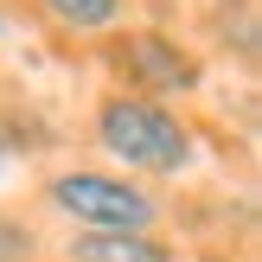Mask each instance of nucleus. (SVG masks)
<instances>
[{"label":"nucleus","mask_w":262,"mask_h":262,"mask_svg":"<svg viewBox=\"0 0 262 262\" xmlns=\"http://www.w3.org/2000/svg\"><path fill=\"white\" fill-rule=\"evenodd\" d=\"M90 128H96V147L115 166L147 173V179H179L199 160V141L179 122L173 102H147V96H128V90H109L96 102V122Z\"/></svg>","instance_id":"nucleus-1"},{"label":"nucleus","mask_w":262,"mask_h":262,"mask_svg":"<svg viewBox=\"0 0 262 262\" xmlns=\"http://www.w3.org/2000/svg\"><path fill=\"white\" fill-rule=\"evenodd\" d=\"M45 205L58 217H71L77 230H154L160 224V199L147 186H135L128 173H96V166L51 173Z\"/></svg>","instance_id":"nucleus-2"},{"label":"nucleus","mask_w":262,"mask_h":262,"mask_svg":"<svg viewBox=\"0 0 262 262\" xmlns=\"http://www.w3.org/2000/svg\"><path fill=\"white\" fill-rule=\"evenodd\" d=\"M115 64L128 77V96H147V102L192 96L199 90V58L179 38H166V32H128L122 51H115Z\"/></svg>","instance_id":"nucleus-3"},{"label":"nucleus","mask_w":262,"mask_h":262,"mask_svg":"<svg viewBox=\"0 0 262 262\" xmlns=\"http://www.w3.org/2000/svg\"><path fill=\"white\" fill-rule=\"evenodd\" d=\"M71 262H179V256L154 230H77Z\"/></svg>","instance_id":"nucleus-4"},{"label":"nucleus","mask_w":262,"mask_h":262,"mask_svg":"<svg viewBox=\"0 0 262 262\" xmlns=\"http://www.w3.org/2000/svg\"><path fill=\"white\" fill-rule=\"evenodd\" d=\"M64 32H109L115 19L128 13V0H38Z\"/></svg>","instance_id":"nucleus-5"},{"label":"nucleus","mask_w":262,"mask_h":262,"mask_svg":"<svg viewBox=\"0 0 262 262\" xmlns=\"http://www.w3.org/2000/svg\"><path fill=\"white\" fill-rule=\"evenodd\" d=\"M26 250H32V237H26L13 217H0V262H26Z\"/></svg>","instance_id":"nucleus-6"},{"label":"nucleus","mask_w":262,"mask_h":262,"mask_svg":"<svg viewBox=\"0 0 262 262\" xmlns=\"http://www.w3.org/2000/svg\"><path fill=\"white\" fill-rule=\"evenodd\" d=\"M13 32V13H7V0H0V38H7Z\"/></svg>","instance_id":"nucleus-7"},{"label":"nucleus","mask_w":262,"mask_h":262,"mask_svg":"<svg viewBox=\"0 0 262 262\" xmlns=\"http://www.w3.org/2000/svg\"><path fill=\"white\" fill-rule=\"evenodd\" d=\"M7 160H13V147H7V141H0V173H7Z\"/></svg>","instance_id":"nucleus-8"}]
</instances>
